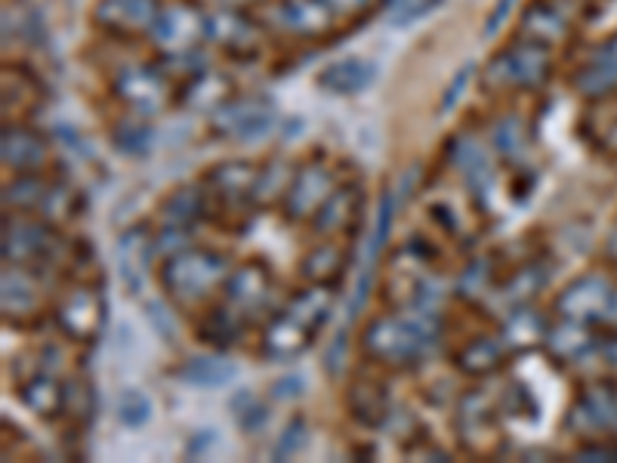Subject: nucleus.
<instances>
[{"label": "nucleus", "instance_id": "nucleus-1", "mask_svg": "<svg viewBox=\"0 0 617 463\" xmlns=\"http://www.w3.org/2000/svg\"><path fill=\"white\" fill-rule=\"evenodd\" d=\"M442 340V312L435 309H393L374 315L361 331V352L389 371H405L427 359Z\"/></svg>", "mask_w": 617, "mask_h": 463}, {"label": "nucleus", "instance_id": "nucleus-2", "mask_svg": "<svg viewBox=\"0 0 617 463\" xmlns=\"http://www.w3.org/2000/svg\"><path fill=\"white\" fill-rule=\"evenodd\" d=\"M232 273L229 257L210 247H186L173 257L161 259V288L179 306H201L210 293L223 288Z\"/></svg>", "mask_w": 617, "mask_h": 463}, {"label": "nucleus", "instance_id": "nucleus-3", "mask_svg": "<svg viewBox=\"0 0 617 463\" xmlns=\"http://www.w3.org/2000/svg\"><path fill=\"white\" fill-rule=\"evenodd\" d=\"M257 164L251 161H223L205 173L207 217H217L229 229H244L254 217V189Z\"/></svg>", "mask_w": 617, "mask_h": 463}, {"label": "nucleus", "instance_id": "nucleus-4", "mask_svg": "<svg viewBox=\"0 0 617 463\" xmlns=\"http://www.w3.org/2000/svg\"><path fill=\"white\" fill-rule=\"evenodd\" d=\"M552 56L547 44H537L532 37H519L485 66L481 81L491 93L503 90H537L549 78Z\"/></svg>", "mask_w": 617, "mask_h": 463}, {"label": "nucleus", "instance_id": "nucleus-5", "mask_svg": "<svg viewBox=\"0 0 617 463\" xmlns=\"http://www.w3.org/2000/svg\"><path fill=\"white\" fill-rule=\"evenodd\" d=\"M62 235L56 225L37 213H3V239H0V254L3 263L13 266H40L53 263L62 254Z\"/></svg>", "mask_w": 617, "mask_h": 463}, {"label": "nucleus", "instance_id": "nucleus-6", "mask_svg": "<svg viewBox=\"0 0 617 463\" xmlns=\"http://www.w3.org/2000/svg\"><path fill=\"white\" fill-rule=\"evenodd\" d=\"M56 325L74 344H96L108 322V303L100 285L81 281L56 303Z\"/></svg>", "mask_w": 617, "mask_h": 463}, {"label": "nucleus", "instance_id": "nucleus-7", "mask_svg": "<svg viewBox=\"0 0 617 463\" xmlns=\"http://www.w3.org/2000/svg\"><path fill=\"white\" fill-rule=\"evenodd\" d=\"M454 429L461 436L463 451H469L476 458H498L503 451L500 414L481 390H469L461 395L457 414H454Z\"/></svg>", "mask_w": 617, "mask_h": 463}, {"label": "nucleus", "instance_id": "nucleus-8", "mask_svg": "<svg viewBox=\"0 0 617 463\" xmlns=\"http://www.w3.org/2000/svg\"><path fill=\"white\" fill-rule=\"evenodd\" d=\"M272 100L266 96H232L225 100L213 115H207V134L213 139H238V142H251V139L266 137L275 127Z\"/></svg>", "mask_w": 617, "mask_h": 463}, {"label": "nucleus", "instance_id": "nucleus-9", "mask_svg": "<svg viewBox=\"0 0 617 463\" xmlns=\"http://www.w3.org/2000/svg\"><path fill=\"white\" fill-rule=\"evenodd\" d=\"M207 16L210 13H205L195 0L164 3L149 35L154 50H161V56L201 50V44L207 40Z\"/></svg>", "mask_w": 617, "mask_h": 463}, {"label": "nucleus", "instance_id": "nucleus-10", "mask_svg": "<svg viewBox=\"0 0 617 463\" xmlns=\"http://www.w3.org/2000/svg\"><path fill=\"white\" fill-rule=\"evenodd\" d=\"M112 90L127 112L154 118L173 103V81L152 66H127L115 74Z\"/></svg>", "mask_w": 617, "mask_h": 463}, {"label": "nucleus", "instance_id": "nucleus-11", "mask_svg": "<svg viewBox=\"0 0 617 463\" xmlns=\"http://www.w3.org/2000/svg\"><path fill=\"white\" fill-rule=\"evenodd\" d=\"M275 297V275L263 259H247L235 266L223 285V303L244 315L247 322L259 319V312H269Z\"/></svg>", "mask_w": 617, "mask_h": 463}, {"label": "nucleus", "instance_id": "nucleus-12", "mask_svg": "<svg viewBox=\"0 0 617 463\" xmlns=\"http://www.w3.org/2000/svg\"><path fill=\"white\" fill-rule=\"evenodd\" d=\"M0 312L3 322L13 327H28L40 322L44 312V293L37 281L35 266H13L3 263V281H0Z\"/></svg>", "mask_w": 617, "mask_h": 463}, {"label": "nucleus", "instance_id": "nucleus-13", "mask_svg": "<svg viewBox=\"0 0 617 463\" xmlns=\"http://www.w3.org/2000/svg\"><path fill=\"white\" fill-rule=\"evenodd\" d=\"M334 189H337V180H334V171L327 164H322V161L300 164L293 173L291 189L281 201V210L293 223H312V217L322 210V205L334 195Z\"/></svg>", "mask_w": 617, "mask_h": 463}, {"label": "nucleus", "instance_id": "nucleus-14", "mask_svg": "<svg viewBox=\"0 0 617 463\" xmlns=\"http://www.w3.org/2000/svg\"><path fill=\"white\" fill-rule=\"evenodd\" d=\"M612 293H615V288L605 275L586 273L581 278H574L566 291L556 297V315L571 319V322H583V325L605 322Z\"/></svg>", "mask_w": 617, "mask_h": 463}, {"label": "nucleus", "instance_id": "nucleus-15", "mask_svg": "<svg viewBox=\"0 0 617 463\" xmlns=\"http://www.w3.org/2000/svg\"><path fill=\"white\" fill-rule=\"evenodd\" d=\"M447 161L463 176V183H466L469 195L476 198V205L485 207L498 171H494V158L488 152V146L481 142V137L457 134V137L447 142Z\"/></svg>", "mask_w": 617, "mask_h": 463}, {"label": "nucleus", "instance_id": "nucleus-16", "mask_svg": "<svg viewBox=\"0 0 617 463\" xmlns=\"http://www.w3.org/2000/svg\"><path fill=\"white\" fill-rule=\"evenodd\" d=\"M158 13H161L158 0H96V7H93L96 25L105 35L118 37V40L152 35Z\"/></svg>", "mask_w": 617, "mask_h": 463}, {"label": "nucleus", "instance_id": "nucleus-17", "mask_svg": "<svg viewBox=\"0 0 617 463\" xmlns=\"http://www.w3.org/2000/svg\"><path fill=\"white\" fill-rule=\"evenodd\" d=\"M207 40L232 59H251L259 53V25L238 7H220L207 16Z\"/></svg>", "mask_w": 617, "mask_h": 463}, {"label": "nucleus", "instance_id": "nucleus-18", "mask_svg": "<svg viewBox=\"0 0 617 463\" xmlns=\"http://www.w3.org/2000/svg\"><path fill=\"white\" fill-rule=\"evenodd\" d=\"M0 158L10 173H40L50 164V139L28 124H7L0 137Z\"/></svg>", "mask_w": 617, "mask_h": 463}, {"label": "nucleus", "instance_id": "nucleus-19", "mask_svg": "<svg viewBox=\"0 0 617 463\" xmlns=\"http://www.w3.org/2000/svg\"><path fill=\"white\" fill-rule=\"evenodd\" d=\"M568 429L578 436L596 439V432H615L617 429V390L605 383H590L574 408L568 412Z\"/></svg>", "mask_w": 617, "mask_h": 463}, {"label": "nucleus", "instance_id": "nucleus-20", "mask_svg": "<svg viewBox=\"0 0 617 463\" xmlns=\"http://www.w3.org/2000/svg\"><path fill=\"white\" fill-rule=\"evenodd\" d=\"M275 16H278V28L291 32L296 37H308L318 40L334 32L337 13L327 7V0H275Z\"/></svg>", "mask_w": 617, "mask_h": 463}, {"label": "nucleus", "instance_id": "nucleus-21", "mask_svg": "<svg viewBox=\"0 0 617 463\" xmlns=\"http://www.w3.org/2000/svg\"><path fill=\"white\" fill-rule=\"evenodd\" d=\"M318 331H312L306 322H300L296 315H291L288 309L269 315V322L263 327V337H259V352L266 359L288 361L300 352H306L312 340H315Z\"/></svg>", "mask_w": 617, "mask_h": 463}, {"label": "nucleus", "instance_id": "nucleus-22", "mask_svg": "<svg viewBox=\"0 0 617 463\" xmlns=\"http://www.w3.org/2000/svg\"><path fill=\"white\" fill-rule=\"evenodd\" d=\"M154 235L149 225H130L118 239V275L127 293H139L154 263Z\"/></svg>", "mask_w": 617, "mask_h": 463}, {"label": "nucleus", "instance_id": "nucleus-23", "mask_svg": "<svg viewBox=\"0 0 617 463\" xmlns=\"http://www.w3.org/2000/svg\"><path fill=\"white\" fill-rule=\"evenodd\" d=\"M361 210H364L361 186H337L308 225H312V232L327 235V239L346 235V232H352L361 223Z\"/></svg>", "mask_w": 617, "mask_h": 463}, {"label": "nucleus", "instance_id": "nucleus-24", "mask_svg": "<svg viewBox=\"0 0 617 463\" xmlns=\"http://www.w3.org/2000/svg\"><path fill=\"white\" fill-rule=\"evenodd\" d=\"M346 408L352 414V420H359L361 427L380 429L389 424L393 417V405H389V390L386 383L374 378H359L349 393H346Z\"/></svg>", "mask_w": 617, "mask_h": 463}, {"label": "nucleus", "instance_id": "nucleus-25", "mask_svg": "<svg viewBox=\"0 0 617 463\" xmlns=\"http://www.w3.org/2000/svg\"><path fill=\"white\" fill-rule=\"evenodd\" d=\"M549 322L544 319L540 309H534L532 303H522V306H513L507 312L503 325H500V340L510 352H532L537 346H544L547 340Z\"/></svg>", "mask_w": 617, "mask_h": 463}, {"label": "nucleus", "instance_id": "nucleus-26", "mask_svg": "<svg viewBox=\"0 0 617 463\" xmlns=\"http://www.w3.org/2000/svg\"><path fill=\"white\" fill-rule=\"evenodd\" d=\"M507 356H510V349L503 346L500 334L498 337L476 334L454 352V368L466 378H491L507 364Z\"/></svg>", "mask_w": 617, "mask_h": 463}, {"label": "nucleus", "instance_id": "nucleus-27", "mask_svg": "<svg viewBox=\"0 0 617 463\" xmlns=\"http://www.w3.org/2000/svg\"><path fill=\"white\" fill-rule=\"evenodd\" d=\"M374 62L371 59H361V56H346V59H337L325 69L318 71L315 84L322 86L325 93H334V96H356L361 90L374 84Z\"/></svg>", "mask_w": 617, "mask_h": 463}, {"label": "nucleus", "instance_id": "nucleus-28", "mask_svg": "<svg viewBox=\"0 0 617 463\" xmlns=\"http://www.w3.org/2000/svg\"><path fill=\"white\" fill-rule=\"evenodd\" d=\"M596 340H599V337H593L590 325L571 322V319H559V325H549L544 346H547V352L559 361V364H574V368H581V361L593 352Z\"/></svg>", "mask_w": 617, "mask_h": 463}, {"label": "nucleus", "instance_id": "nucleus-29", "mask_svg": "<svg viewBox=\"0 0 617 463\" xmlns=\"http://www.w3.org/2000/svg\"><path fill=\"white\" fill-rule=\"evenodd\" d=\"M346 269H349V254L337 241H322L308 251L303 263H300V278L306 285H322V288H334L344 281Z\"/></svg>", "mask_w": 617, "mask_h": 463}, {"label": "nucleus", "instance_id": "nucleus-30", "mask_svg": "<svg viewBox=\"0 0 617 463\" xmlns=\"http://www.w3.org/2000/svg\"><path fill=\"white\" fill-rule=\"evenodd\" d=\"M232 96H235V90H232V81L225 78L223 71L207 69L198 78L186 81L176 100L186 105L189 112H195V115H213Z\"/></svg>", "mask_w": 617, "mask_h": 463}, {"label": "nucleus", "instance_id": "nucleus-31", "mask_svg": "<svg viewBox=\"0 0 617 463\" xmlns=\"http://www.w3.org/2000/svg\"><path fill=\"white\" fill-rule=\"evenodd\" d=\"M19 398L28 412H35L44 420L62 417V398H66V380H59L50 371L35 368V374L19 380Z\"/></svg>", "mask_w": 617, "mask_h": 463}, {"label": "nucleus", "instance_id": "nucleus-32", "mask_svg": "<svg viewBox=\"0 0 617 463\" xmlns=\"http://www.w3.org/2000/svg\"><path fill=\"white\" fill-rule=\"evenodd\" d=\"M617 86V37L608 44H602L599 50L593 53V59L574 74V90L586 96V100H599L608 96Z\"/></svg>", "mask_w": 617, "mask_h": 463}, {"label": "nucleus", "instance_id": "nucleus-33", "mask_svg": "<svg viewBox=\"0 0 617 463\" xmlns=\"http://www.w3.org/2000/svg\"><path fill=\"white\" fill-rule=\"evenodd\" d=\"M247 325H251V322H247L244 315H238L229 303H220V306L205 309V315H201L198 325H195V334H198L201 344L217 346V349H229V346L241 344Z\"/></svg>", "mask_w": 617, "mask_h": 463}, {"label": "nucleus", "instance_id": "nucleus-34", "mask_svg": "<svg viewBox=\"0 0 617 463\" xmlns=\"http://www.w3.org/2000/svg\"><path fill=\"white\" fill-rule=\"evenodd\" d=\"M568 32H571L568 16L556 7V3H549V0H534V3H528L525 16L519 22V35L532 37V40L547 44V47L559 44V40H566Z\"/></svg>", "mask_w": 617, "mask_h": 463}, {"label": "nucleus", "instance_id": "nucleus-35", "mask_svg": "<svg viewBox=\"0 0 617 463\" xmlns=\"http://www.w3.org/2000/svg\"><path fill=\"white\" fill-rule=\"evenodd\" d=\"M549 269L544 259H522L513 273L507 275V281L498 288V300L507 303V309L522 306V303H532L537 293L547 288Z\"/></svg>", "mask_w": 617, "mask_h": 463}, {"label": "nucleus", "instance_id": "nucleus-36", "mask_svg": "<svg viewBox=\"0 0 617 463\" xmlns=\"http://www.w3.org/2000/svg\"><path fill=\"white\" fill-rule=\"evenodd\" d=\"M50 186L40 173H13L3 186V210L13 213H40V207L50 195Z\"/></svg>", "mask_w": 617, "mask_h": 463}, {"label": "nucleus", "instance_id": "nucleus-37", "mask_svg": "<svg viewBox=\"0 0 617 463\" xmlns=\"http://www.w3.org/2000/svg\"><path fill=\"white\" fill-rule=\"evenodd\" d=\"M532 146V124L522 118L519 112H507L491 124V149L503 158V161H519L525 158Z\"/></svg>", "mask_w": 617, "mask_h": 463}, {"label": "nucleus", "instance_id": "nucleus-38", "mask_svg": "<svg viewBox=\"0 0 617 463\" xmlns=\"http://www.w3.org/2000/svg\"><path fill=\"white\" fill-rule=\"evenodd\" d=\"M207 217V189L205 186H179L161 201V220L164 225H183L191 229Z\"/></svg>", "mask_w": 617, "mask_h": 463}, {"label": "nucleus", "instance_id": "nucleus-39", "mask_svg": "<svg viewBox=\"0 0 617 463\" xmlns=\"http://www.w3.org/2000/svg\"><path fill=\"white\" fill-rule=\"evenodd\" d=\"M494 285H498V259L485 254V257H473L463 266L454 291L466 303H481L488 293H494Z\"/></svg>", "mask_w": 617, "mask_h": 463}, {"label": "nucleus", "instance_id": "nucleus-40", "mask_svg": "<svg viewBox=\"0 0 617 463\" xmlns=\"http://www.w3.org/2000/svg\"><path fill=\"white\" fill-rule=\"evenodd\" d=\"M176 374L198 390H217V386H225V383L238 378V368L223 356H195Z\"/></svg>", "mask_w": 617, "mask_h": 463}, {"label": "nucleus", "instance_id": "nucleus-41", "mask_svg": "<svg viewBox=\"0 0 617 463\" xmlns=\"http://www.w3.org/2000/svg\"><path fill=\"white\" fill-rule=\"evenodd\" d=\"M296 167H291L288 161L272 158L266 164H259L257 173V189H254V205L257 207H275L284 201V195L291 189V180Z\"/></svg>", "mask_w": 617, "mask_h": 463}, {"label": "nucleus", "instance_id": "nucleus-42", "mask_svg": "<svg viewBox=\"0 0 617 463\" xmlns=\"http://www.w3.org/2000/svg\"><path fill=\"white\" fill-rule=\"evenodd\" d=\"M96 414V393L93 383L84 378H66V398H62V417L71 427H86Z\"/></svg>", "mask_w": 617, "mask_h": 463}, {"label": "nucleus", "instance_id": "nucleus-43", "mask_svg": "<svg viewBox=\"0 0 617 463\" xmlns=\"http://www.w3.org/2000/svg\"><path fill=\"white\" fill-rule=\"evenodd\" d=\"M112 142H115L124 154H145L152 149L154 130L149 127V118L130 112L127 118H120L118 124L112 127Z\"/></svg>", "mask_w": 617, "mask_h": 463}, {"label": "nucleus", "instance_id": "nucleus-44", "mask_svg": "<svg viewBox=\"0 0 617 463\" xmlns=\"http://www.w3.org/2000/svg\"><path fill=\"white\" fill-rule=\"evenodd\" d=\"M40 217L50 220L53 225L69 223L74 217H81V195L71 186H50V195L40 207Z\"/></svg>", "mask_w": 617, "mask_h": 463}, {"label": "nucleus", "instance_id": "nucleus-45", "mask_svg": "<svg viewBox=\"0 0 617 463\" xmlns=\"http://www.w3.org/2000/svg\"><path fill=\"white\" fill-rule=\"evenodd\" d=\"M393 217H395V192L386 189L380 195V210H377V229H374V235H371V251H368V266L364 269H371L374 273V263L380 259V251L386 247V241H389V232H393Z\"/></svg>", "mask_w": 617, "mask_h": 463}, {"label": "nucleus", "instance_id": "nucleus-46", "mask_svg": "<svg viewBox=\"0 0 617 463\" xmlns=\"http://www.w3.org/2000/svg\"><path fill=\"white\" fill-rule=\"evenodd\" d=\"M115 412H118V420L124 427H142L152 417V398L142 390H137V386H130V390H124L118 395Z\"/></svg>", "mask_w": 617, "mask_h": 463}, {"label": "nucleus", "instance_id": "nucleus-47", "mask_svg": "<svg viewBox=\"0 0 617 463\" xmlns=\"http://www.w3.org/2000/svg\"><path fill=\"white\" fill-rule=\"evenodd\" d=\"M232 414H235V424H238L244 432H257V429H263L266 427V417H269L266 405H263L251 390H241V393L232 398Z\"/></svg>", "mask_w": 617, "mask_h": 463}, {"label": "nucleus", "instance_id": "nucleus-48", "mask_svg": "<svg viewBox=\"0 0 617 463\" xmlns=\"http://www.w3.org/2000/svg\"><path fill=\"white\" fill-rule=\"evenodd\" d=\"M308 445V424L303 417H293L291 424L284 427L281 439L272 448V461H291L293 454H300Z\"/></svg>", "mask_w": 617, "mask_h": 463}, {"label": "nucleus", "instance_id": "nucleus-49", "mask_svg": "<svg viewBox=\"0 0 617 463\" xmlns=\"http://www.w3.org/2000/svg\"><path fill=\"white\" fill-rule=\"evenodd\" d=\"M503 414L525 417V420L537 417V405H534L532 390H528V386H522V383H510V386H507V393H503Z\"/></svg>", "mask_w": 617, "mask_h": 463}, {"label": "nucleus", "instance_id": "nucleus-50", "mask_svg": "<svg viewBox=\"0 0 617 463\" xmlns=\"http://www.w3.org/2000/svg\"><path fill=\"white\" fill-rule=\"evenodd\" d=\"M186 247H191L189 229H183V225H164V229L154 235V254L161 259L173 257V254H179V251H186Z\"/></svg>", "mask_w": 617, "mask_h": 463}, {"label": "nucleus", "instance_id": "nucleus-51", "mask_svg": "<svg viewBox=\"0 0 617 463\" xmlns=\"http://www.w3.org/2000/svg\"><path fill=\"white\" fill-rule=\"evenodd\" d=\"M473 74H476V62H466V66L457 69V74H454V78H451V84H447L445 96H442V105H439V112H442V115H447V112H454V108H457V103H461L463 96H466V86H469V81H473Z\"/></svg>", "mask_w": 617, "mask_h": 463}, {"label": "nucleus", "instance_id": "nucleus-52", "mask_svg": "<svg viewBox=\"0 0 617 463\" xmlns=\"http://www.w3.org/2000/svg\"><path fill=\"white\" fill-rule=\"evenodd\" d=\"M445 0H398L393 10V25H408L417 19L429 16L435 7H442Z\"/></svg>", "mask_w": 617, "mask_h": 463}, {"label": "nucleus", "instance_id": "nucleus-53", "mask_svg": "<svg viewBox=\"0 0 617 463\" xmlns=\"http://www.w3.org/2000/svg\"><path fill=\"white\" fill-rule=\"evenodd\" d=\"M303 393H306V380L300 378V374H288V378L275 380V386H272L275 398L291 402V398H300Z\"/></svg>", "mask_w": 617, "mask_h": 463}, {"label": "nucleus", "instance_id": "nucleus-54", "mask_svg": "<svg viewBox=\"0 0 617 463\" xmlns=\"http://www.w3.org/2000/svg\"><path fill=\"white\" fill-rule=\"evenodd\" d=\"M515 0H498L494 7H491V16H488V22H485V35H498V28L507 22V16H510V10H513Z\"/></svg>", "mask_w": 617, "mask_h": 463}, {"label": "nucleus", "instance_id": "nucleus-55", "mask_svg": "<svg viewBox=\"0 0 617 463\" xmlns=\"http://www.w3.org/2000/svg\"><path fill=\"white\" fill-rule=\"evenodd\" d=\"M327 7L337 13L340 19L346 16H359V13H364L368 7H371V0H327Z\"/></svg>", "mask_w": 617, "mask_h": 463}, {"label": "nucleus", "instance_id": "nucleus-56", "mask_svg": "<svg viewBox=\"0 0 617 463\" xmlns=\"http://www.w3.org/2000/svg\"><path fill=\"white\" fill-rule=\"evenodd\" d=\"M605 322L617 327V291L612 293V303H608V312H605Z\"/></svg>", "mask_w": 617, "mask_h": 463}, {"label": "nucleus", "instance_id": "nucleus-57", "mask_svg": "<svg viewBox=\"0 0 617 463\" xmlns=\"http://www.w3.org/2000/svg\"><path fill=\"white\" fill-rule=\"evenodd\" d=\"M608 257L617 259V225L612 229V239H608Z\"/></svg>", "mask_w": 617, "mask_h": 463}, {"label": "nucleus", "instance_id": "nucleus-58", "mask_svg": "<svg viewBox=\"0 0 617 463\" xmlns=\"http://www.w3.org/2000/svg\"><path fill=\"white\" fill-rule=\"evenodd\" d=\"M223 3H229V7H241V3H251V0H223Z\"/></svg>", "mask_w": 617, "mask_h": 463}]
</instances>
